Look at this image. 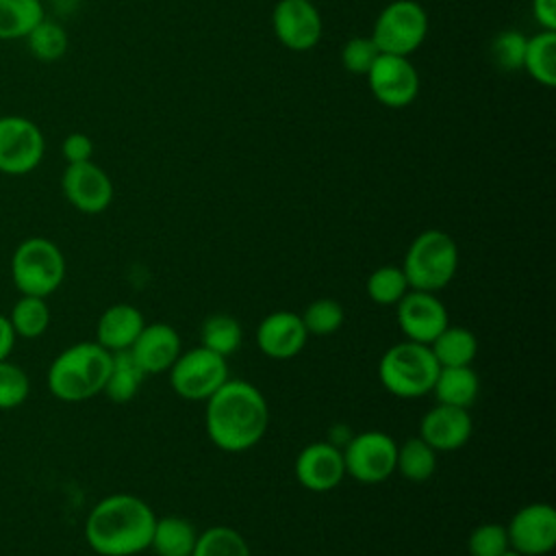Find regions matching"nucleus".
<instances>
[{"mask_svg":"<svg viewBox=\"0 0 556 556\" xmlns=\"http://www.w3.org/2000/svg\"><path fill=\"white\" fill-rule=\"evenodd\" d=\"M269 406L258 387L245 380H226L204 410L206 434L215 447L237 454L254 447L265 437Z\"/></svg>","mask_w":556,"mask_h":556,"instance_id":"obj_1","label":"nucleus"},{"mask_svg":"<svg viewBox=\"0 0 556 556\" xmlns=\"http://www.w3.org/2000/svg\"><path fill=\"white\" fill-rule=\"evenodd\" d=\"M156 515L135 493L102 497L85 519L87 545L100 556H135L150 547Z\"/></svg>","mask_w":556,"mask_h":556,"instance_id":"obj_2","label":"nucleus"},{"mask_svg":"<svg viewBox=\"0 0 556 556\" xmlns=\"http://www.w3.org/2000/svg\"><path fill=\"white\" fill-rule=\"evenodd\" d=\"M111 352L96 341H78L54 356L48 367V389L56 400L85 402L102 393Z\"/></svg>","mask_w":556,"mask_h":556,"instance_id":"obj_3","label":"nucleus"},{"mask_svg":"<svg viewBox=\"0 0 556 556\" xmlns=\"http://www.w3.org/2000/svg\"><path fill=\"white\" fill-rule=\"evenodd\" d=\"M458 269V245L445 230H421L408 245L402 263V271L410 289L441 291L445 289Z\"/></svg>","mask_w":556,"mask_h":556,"instance_id":"obj_4","label":"nucleus"},{"mask_svg":"<svg viewBox=\"0 0 556 556\" xmlns=\"http://www.w3.org/2000/svg\"><path fill=\"white\" fill-rule=\"evenodd\" d=\"M439 374V363L424 343L400 341L391 345L378 363V378L382 387L402 400L424 397L432 391Z\"/></svg>","mask_w":556,"mask_h":556,"instance_id":"obj_5","label":"nucleus"},{"mask_svg":"<svg viewBox=\"0 0 556 556\" xmlns=\"http://www.w3.org/2000/svg\"><path fill=\"white\" fill-rule=\"evenodd\" d=\"M11 278L20 295L48 298L65 280V256L54 241L28 237L11 256Z\"/></svg>","mask_w":556,"mask_h":556,"instance_id":"obj_6","label":"nucleus"},{"mask_svg":"<svg viewBox=\"0 0 556 556\" xmlns=\"http://www.w3.org/2000/svg\"><path fill=\"white\" fill-rule=\"evenodd\" d=\"M428 35V15L417 0H391L376 17L371 41L384 54L410 56Z\"/></svg>","mask_w":556,"mask_h":556,"instance_id":"obj_7","label":"nucleus"},{"mask_svg":"<svg viewBox=\"0 0 556 556\" xmlns=\"http://www.w3.org/2000/svg\"><path fill=\"white\" fill-rule=\"evenodd\" d=\"M167 374L176 395L191 402H206L228 380V363L224 356L198 345L180 352Z\"/></svg>","mask_w":556,"mask_h":556,"instance_id":"obj_8","label":"nucleus"},{"mask_svg":"<svg viewBox=\"0 0 556 556\" xmlns=\"http://www.w3.org/2000/svg\"><path fill=\"white\" fill-rule=\"evenodd\" d=\"M341 454L345 476L361 484H378L395 473L397 443L382 430H365L354 434Z\"/></svg>","mask_w":556,"mask_h":556,"instance_id":"obj_9","label":"nucleus"},{"mask_svg":"<svg viewBox=\"0 0 556 556\" xmlns=\"http://www.w3.org/2000/svg\"><path fill=\"white\" fill-rule=\"evenodd\" d=\"M46 152L41 128L24 115L0 117V174L24 176L37 169Z\"/></svg>","mask_w":556,"mask_h":556,"instance_id":"obj_10","label":"nucleus"},{"mask_svg":"<svg viewBox=\"0 0 556 556\" xmlns=\"http://www.w3.org/2000/svg\"><path fill=\"white\" fill-rule=\"evenodd\" d=\"M365 78L374 98L389 109H404L419 93V74L408 56L380 52Z\"/></svg>","mask_w":556,"mask_h":556,"instance_id":"obj_11","label":"nucleus"},{"mask_svg":"<svg viewBox=\"0 0 556 556\" xmlns=\"http://www.w3.org/2000/svg\"><path fill=\"white\" fill-rule=\"evenodd\" d=\"M508 543L521 556H545L556 545V510L545 502L521 506L506 523Z\"/></svg>","mask_w":556,"mask_h":556,"instance_id":"obj_12","label":"nucleus"},{"mask_svg":"<svg viewBox=\"0 0 556 556\" xmlns=\"http://www.w3.org/2000/svg\"><path fill=\"white\" fill-rule=\"evenodd\" d=\"M271 28L285 48L306 52L319 43L324 22L313 0H278L271 11Z\"/></svg>","mask_w":556,"mask_h":556,"instance_id":"obj_13","label":"nucleus"},{"mask_svg":"<svg viewBox=\"0 0 556 556\" xmlns=\"http://www.w3.org/2000/svg\"><path fill=\"white\" fill-rule=\"evenodd\" d=\"M61 191L76 211L87 215H98L113 202V182L93 161L67 163L61 174Z\"/></svg>","mask_w":556,"mask_h":556,"instance_id":"obj_14","label":"nucleus"},{"mask_svg":"<svg viewBox=\"0 0 556 556\" xmlns=\"http://www.w3.org/2000/svg\"><path fill=\"white\" fill-rule=\"evenodd\" d=\"M395 306L402 334L415 343L430 345L432 339L450 324L445 304L432 291L408 289Z\"/></svg>","mask_w":556,"mask_h":556,"instance_id":"obj_15","label":"nucleus"},{"mask_svg":"<svg viewBox=\"0 0 556 556\" xmlns=\"http://www.w3.org/2000/svg\"><path fill=\"white\" fill-rule=\"evenodd\" d=\"M295 480L313 493H326L341 484L345 478V465L341 447L330 441H315L300 450L293 463Z\"/></svg>","mask_w":556,"mask_h":556,"instance_id":"obj_16","label":"nucleus"},{"mask_svg":"<svg viewBox=\"0 0 556 556\" xmlns=\"http://www.w3.org/2000/svg\"><path fill=\"white\" fill-rule=\"evenodd\" d=\"M308 341L304 321L293 311H274L256 326L258 350L274 361L295 358Z\"/></svg>","mask_w":556,"mask_h":556,"instance_id":"obj_17","label":"nucleus"},{"mask_svg":"<svg viewBox=\"0 0 556 556\" xmlns=\"http://www.w3.org/2000/svg\"><path fill=\"white\" fill-rule=\"evenodd\" d=\"M473 432V419L469 408H458L450 404L432 406L419 424V437L439 454L460 450Z\"/></svg>","mask_w":556,"mask_h":556,"instance_id":"obj_18","label":"nucleus"},{"mask_svg":"<svg viewBox=\"0 0 556 556\" xmlns=\"http://www.w3.org/2000/svg\"><path fill=\"white\" fill-rule=\"evenodd\" d=\"M128 352L139 363L146 376L163 374V371H169V367L182 352L180 334L174 326L165 321L146 324Z\"/></svg>","mask_w":556,"mask_h":556,"instance_id":"obj_19","label":"nucleus"},{"mask_svg":"<svg viewBox=\"0 0 556 556\" xmlns=\"http://www.w3.org/2000/svg\"><path fill=\"white\" fill-rule=\"evenodd\" d=\"M143 326H146V319L137 306H132L128 302H117L102 311V315L96 324L93 341L100 343L111 354L124 352V350H130V345L143 330Z\"/></svg>","mask_w":556,"mask_h":556,"instance_id":"obj_20","label":"nucleus"},{"mask_svg":"<svg viewBox=\"0 0 556 556\" xmlns=\"http://www.w3.org/2000/svg\"><path fill=\"white\" fill-rule=\"evenodd\" d=\"M198 534L195 526L180 515L156 517L148 549L156 556H191Z\"/></svg>","mask_w":556,"mask_h":556,"instance_id":"obj_21","label":"nucleus"},{"mask_svg":"<svg viewBox=\"0 0 556 556\" xmlns=\"http://www.w3.org/2000/svg\"><path fill=\"white\" fill-rule=\"evenodd\" d=\"M430 393H434L439 404L471 408L480 393V378L471 365L439 367V374Z\"/></svg>","mask_w":556,"mask_h":556,"instance_id":"obj_22","label":"nucleus"},{"mask_svg":"<svg viewBox=\"0 0 556 556\" xmlns=\"http://www.w3.org/2000/svg\"><path fill=\"white\" fill-rule=\"evenodd\" d=\"M428 348L439 367H465L478 354V339L469 328L447 324Z\"/></svg>","mask_w":556,"mask_h":556,"instance_id":"obj_23","label":"nucleus"},{"mask_svg":"<svg viewBox=\"0 0 556 556\" xmlns=\"http://www.w3.org/2000/svg\"><path fill=\"white\" fill-rule=\"evenodd\" d=\"M143 380H146V374H143V369L139 367V363L132 358V354L128 350L113 352L111 354L109 376H106L102 393L111 402L124 404V402H130L139 393Z\"/></svg>","mask_w":556,"mask_h":556,"instance_id":"obj_24","label":"nucleus"},{"mask_svg":"<svg viewBox=\"0 0 556 556\" xmlns=\"http://www.w3.org/2000/svg\"><path fill=\"white\" fill-rule=\"evenodd\" d=\"M543 87L556 85V30L541 28L526 39L523 67Z\"/></svg>","mask_w":556,"mask_h":556,"instance_id":"obj_25","label":"nucleus"},{"mask_svg":"<svg viewBox=\"0 0 556 556\" xmlns=\"http://www.w3.org/2000/svg\"><path fill=\"white\" fill-rule=\"evenodd\" d=\"M43 17L41 0H0V41L24 39Z\"/></svg>","mask_w":556,"mask_h":556,"instance_id":"obj_26","label":"nucleus"},{"mask_svg":"<svg viewBox=\"0 0 556 556\" xmlns=\"http://www.w3.org/2000/svg\"><path fill=\"white\" fill-rule=\"evenodd\" d=\"M243 341V330L237 317L226 313H215L202 321L200 328V345L206 350L228 358L239 350Z\"/></svg>","mask_w":556,"mask_h":556,"instance_id":"obj_27","label":"nucleus"},{"mask_svg":"<svg viewBox=\"0 0 556 556\" xmlns=\"http://www.w3.org/2000/svg\"><path fill=\"white\" fill-rule=\"evenodd\" d=\"M395 471L408 482H426L437 471V452L421 437H410L397 445Z\"/></svg>","mask_w":556,"mask_h":556,"instance_id":"obj_28","label":"nucleus"},{"mask_svg":"<svg viewBox=\"0 0 556 556\" xmlns=\"http://www.w3.org/2000/svg\"><path fill=\"white\" fill-rule=\"evenodd\" d=\"M9 321L13 326L15 337H22V339L41 337L50 326V308L46 304V298L20 295V300L11 308Z\"/></svg>","mask_w":556,"mask_h":556,"instance_id":"obj_29","label":"nucleus"},{"mask_svg":"<svg viewBox=\"0 0 556 556\" xmlns=\"http://www.w3.org/2000/svg\"><path fill=\"white\" fill-rule=\"evenodd\" d=\"M191 556H252L243 534L230 526H213L198 534Z\"/></svg>","mask_w":556,"mask_h":556,"instance_id":"obj_30","label":"nucleus"},{"mask_svg":"<svg viewBox=\"0 0 556 556\" xmlns=\"http://www.w3.org/2000/svg\"><path fill=\"white\" fill-rule=\"evenodd\" d=\"M408 280L397 265H382L376 267L365 282V291L371 302L380 306H395L408 291Z\"/></svg>","mask_w":556,"mask_h":556,"instance_id":"obj_31","label":"nucleus"},{"mask_svg":"<svg viewBox=\"0 0 556 556\" xmlns=\"http://www.w3.org/2000/svg\"><path fill=\"white\" fill-rule=\"evenodd\" d=\"M28 50L35 59L43 61V63H52L59 61L65 52H67V33L61 24L52 22V20H41L26 37Z\"/></svg>","mask_w":556,"mask_h":556,"instance_id":"obj_32","label":"nucleus"},{"mask_svg":"<svg viewBox=\"0 0 556 556\" xmlns=\"http://www.w3.org/2000/svg\"><path fill=\"white\" fill-rule=\"evenodd\" d=\"M304 321V328L308 337H328L334 334L343 321H345V311L339 300L334 298H317L313 300L304 313L300 315Z\"/></svg>","mask_w":556,"mask_h":556,"instance_id":"obj_33","label":"nucleus"},{"mask_svg":"<svg viewBox=\"0 0 556 556\" xmlns=\"http://www.w3.org/2000/svg\"><path fill=\"white\" fill-rule=\"evenodd\" d=\"M526 39L519 30H500L491 43H489V56L491 63L500 72H519L523 67V54H526Z\"/></svg>","mask_w":556,"mask_h":556,"instance_id":"obj_34","label":"nucleus"},{"mask_svg":"<svg viewBox=\"0 0 556 556\" xmlns=\"http://www.w3.org/2000/svg\"><path fill=\"white\" fill-rule=\"evenodd\" d=\"M30 393V380L26 371L11 363L9 358L0 361V410L17 408L26 402Z\"/></svg>","mask_w":556,"mask_h":556,"instance_id":"obj_35","label":"nucleus"},{"mask_svg":"<svg viewBox=\"0 0 556 556\" xmlns=\"http://www.w3.org/2000/svg\"><path fill=\"white\" fill-rule=\"evenodd\" d=\"M510 547L506 526L486 521L476 526L467 536V552L471 556H500Z\"/></svg>","mask_w":556,"mask_h":556,"instance_id":"obj_36","label":"nucleus"},{"mask_svg":"<svg viewBox=\"0 0 556 556\" xmlns=\"http://www.w3.org/2000/svg\"><path fill=\"white\" fill-rule=\"evenodd\" d=\"M378 54L380 50L371 41V37H352L341 48V65L354 76H365Z\"/></svg>","mask_w":556,"mask_h":556,"instance_id":"obj_37","label":"nucleus"},{"mask_svg":"<svg viewBox=\"0 0 556 556\" xmlns=\"http://www.w3.org/2000/svg\"><path fill=\"white\" fill-rule=\"evenodd\" d=\"M61 152H63V159L67 163L91 161V156H93V141L85 132H70L63 139V143H61Z\"/></svg>","mask_w":556,"mask_h":556,"instance_id":"obj_38","label":"nucleus"},{"mask_svg":"<svg viewBox=\"0 0 556 556\" xmlns=\"http://www.w3.org/2000/svg\"><path fill=\"white\" fill-rule=\"evenodd\" d=\"M532 15L545 30H556V0H532Z\"/></svg>","mask_w":556,"mask_h":556,"instance_id":"obj_39","label":"nucleus"},{"mask_svg":"<svg viewBox=\"0 0 556 556\" xmlns=\"http://www.w3.org/2000/svg\"><path fill=\"white\" fill-rule=\"evenodd\" d=\"M15 339H17V337H15V332H13V326H11L9 317L0 313V361H4V358L11 356V352H13V348H15Z\"/></svg>","mask_w":556,"mask_h":556,"instance_id":"obj_40","label":"nucleus"}]
</instances>
